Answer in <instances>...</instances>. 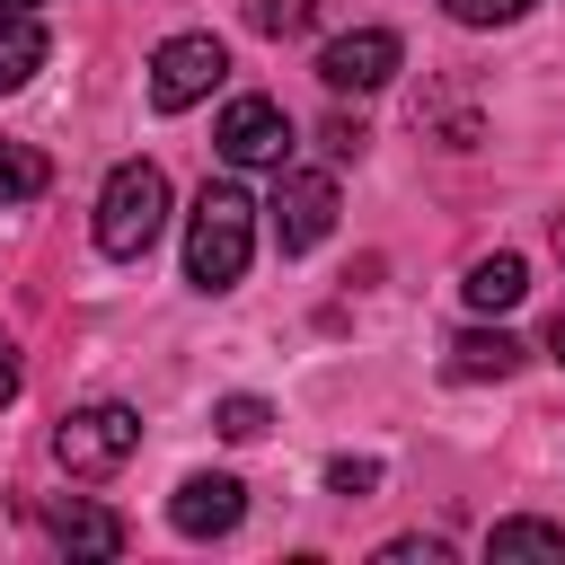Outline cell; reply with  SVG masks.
I'll return each mask as SVG.
<instances>
[{
	"instance_id": "6da1fadb",
	"label": "cell",
	"mask_w": 565,
	"mask_h": 565,
	"mask_svg": "<svg viewBox=\"0 0 565 565\" xmlns=\"http://www.w3.org/2000/svg\"><path fill=\"white\" fill-rule=\"evenodd\" d=\"M247 256H256V203H247V185L212 177L185 212V282L194 291H238Z\"/></svg>"
},
{
	"instance_id": "7a4b0ae2",
	"label": "cell",
	"mask_w": 565,
	"mask_h": 565,
	"mask_svg": "<svg viewBox=\"0 0 565 565\" xmlns=\"http://www.w3.org/2000/svg\"><path fill=\"white\" fill-rule=\"evenodd\" d=\"M168 230V177L150 159H115L97 185V247L106 256H150V238Z\"/></svg>"
},
{
	"instance_id": "3957f363",
	"label": "cell",
	"mask_w": 565,
	"mask_h": 565,
	"mask_svg": "<svg viewBox=\"0 0 565 565\" xmlns=\"http://www.w3.org/2000/svg\"><path fill=\"white\" fill-rule=\"evenodd\" d=\"M132 450H141V415H132V406H115V397L71 406V415L53 424V459H62V477H79V486L115 477Z\"/></svg>"
},
{
	"instance_id": "277c9868",
	"label": "cell",
	"mask_w": 565,
	"mask_h": 565,
	"mask_svg": "<svg viewBox=\"0 0 565 565\" xmlns=\"http://www.w3.org/2000/svg\"><path fill=\"white\" fill-rule=\"evenodd\" d=\"M221 79H230V53H221V35H168V44L150 53V106H159V115H185V106H203Z\"/></svg>"
},
{
	"instance_id": "5b68a950",
	"label": "cell",
	"mask_w": 565,
	"mask_h": 565,
	"mask_svg": "<svg viewBox=\"0 0 565 565\" xmlns=\"http://www.w3.org/2000/svg\"><path fill=\"white\" fill-rule=\"evenodd\" d=\"M282 185H274V247L282 256H309L327 230H335V177H318V168H274Z\"/></svg>"
},
{
	"instance_id": "8992f818",
	"label": "cell",
	"mask_w": 565,
	"mask_h": 565,
	"mask_svg": "<svg viewBox=\"0 0 565 565\" xmlns=\"http://www.w3.org/2000/svg\"><path fill=\"white\" fill-rule=\"evenodd\" d=\"M212 141H221L230 168H282V159H291V115H282L274 97H230Z\"/></svg>"
},
{
	"instance_id": "52a82bcc",
	"label": "cell",
	"mask_w": 565,
	"mask_h": 565,
	"mask_svg": "<svg viewBox=\"0 0 565 565\" xmlns=\"http://www.w3.org/2000/svg\"><path fill=\"white\" fill-rule=\"evenodd\" d=\"M397 62H406V44L388 35V26H353V35H335L327 53H318V79L327 88H380V79H397Z\"/></svg>"
},
{
	"instance_id": "ba28073f",
	"label": "cell",
	"mask_w": 565,
	"mask_h": 565,
	"mask_svg": "<svg viewBox=\"0 0 565 565\" xmlns=\"http://www.w3.org/2000/svg\"><path fill=\"white\" fill-rule=\"evenodd\" d=\"M168 521H177L185 539H230V530L247 521V486L221 477V468H203V477H185V486L168 494Z\"/></svg>"
},
{
	"instance_id": "9c48e42d",
	"label": "cell",
	"mask_w": 565,
	"mask_h": 565,
	"mask_svg": "<svg viewBox=\"0 0 565 565\" xmlns=\"http://www.w3.org/2000/svg\"><path fill=\"white\" fill-rule=\"evenodd\" d=\"M53 539H62L71 556H124V547H132L124 512H106V503H88V494H71V503L53 512Z\"/></svg>"
},
{
	"instance_id": "30bf717a",
	"label": "cell",
	"mask_w": 565,
	"mask_h": 565,
	"mask_svg": "<svg viewBox=\"0 0 565 565\" xmlns=\"http://www.w3.org/2000/svg\"><path fill=\"white\" fill-rule=\"evenodd\" d=\"M450 371H459V380H503V371H521V335H503V327H459V335H450Z\"/></svg>"
},
{
	"instance_id": "8fae6325",
	"label": "cell",
	"mask_w": 565,
	"mask_h": 565,
	"mask_svg": "<svg viewBox=\"0 0 565 565\" xmlns=\"http://www.w3.org/2000/svg\"><path fill=\"white\" fill-rule=\"evenodd\" d=\"M44 26H35V9H0V97L9 88H26L35 71H44Z\"/></svg>"
},
{
	"instance_id": "7c38bea8",
	"label": "cell",
	"mask_w": 565,
	"mask_h": 565,
	"mask_svg": "<svg viewBox=\"0 0 565 565\" xmlns=\"http://www.w3.org/2000/svg\"><path fill=\"white\" fill-rule=\"evenodd\" d=\"M459 291H468V309H486V318H494V309H512V300L530 291V265H521L512 247H503V256H477Z\"/></svg>"
},
{
	"instance_id": "4fadbf2b",
	"label": "cell",
	"mask_w": 565,
	"mask_h": 565,
	"mask_svg": "<svg viewBox=\"0 0 565 565\" xmlns=\"http://www.w3.org/2000/svg\"><path fill=\"white\" fill-rule=\"evenodd\" d=\"M53 185V159L35 141H0V203H35Z\"/></svg>"
},
{
	"instance_id": "5bb4252c",
	"label": "cell",
	"mask_w": 565,
	"mask_h": 565,
	"mask_svg": "<svg viewBox=\"0 0 565 565\" xmlns=\"http://www.w3.org/2000/svg\"><path fill=\"white\" fill-rule=\"evenodd\" d=\"M486 556H565V530L556 521H494Z\"/></svg>"
},
{
	"instance_id": "9a60e30c",
	"label": "cell",
	"mask_w": 565,
	"mask_h": 565,
	"mask_svg": "<svg viewBox=\"0 0 565 565\" xmlns=\"http://www.w3.org/2000/svg\"><path fill=\"white\" fill-rule=\"evenodd\" d=\"M265 424H274L265 397H221V406H212V433H221V441H265Z\"/></svg>"
},
{
	"instance_id": "2e32d148",
	"label": "cell",
	"mask_w": 565,
	"mask_h": 565,
	"mask_svg": "<svg viewBox=\"0 0 565 565\" xmlns=\"http://www.w3.org/2000/svg\"><path fill=\"white\" fill-rule=\"evenodd\" d=\"M318 18V0H247V26L256 35H300Z\"/></svg>"
},
{
	"instance_id": "e0dca14e",
	"label": "cell",
	"mask_w": 565,
	"mask_h": 565,
	"mask_svg": "<svg viewBox=\"0 0 565 565\" xmlns=\"http://www.w3.org/2000/svg\"><path fill=\"white\" fill-rule=\"evenodd\" d=\"M459 26H512V18H530V0H441Z\"/></svg>"
},
{
	"instance_id": "ac0fdd59",
	"label": "cell",
	"mask_w": 565,
	"mask_h": 565,
	"mask_svg": "<svg viewBox=\"0 0 565 565\" xmlns=\"http://www.w3.org/2000/svg\"><path fill=\"white\" fill-rule=\"evenodd\" d=\"M327 486H335V494H353V503H362V494H371V486H380V459H327Z\"/></svg>"
},
{
	"instance_id": "d6986e66",
	"label": "cell",
	"mask_w": 565,
	"mask_h": 565,
	"mask_svg": "<svg viewBox=\"0 0 565 565\" xmlns=\"http://www.w3.org/2000/svg\"><path fill=\"white\" fill-rule=\"evenodd\" d=\"M441 556H450L441 539H388L380 547V565H441Z\"/></svg>"
},
{
	"instance_id": "ffe728a7",
	"label": "cell",
	"mask_w": 565,
	"mask_h": 565,
	"mask_svg": "<svg viewBox=\"0 0 565 565\" xmlns=\"http://www.w3.org/2000/svg\"><path fill=\"white\" fill-rule=\"evenodd\" d=\"M318 141H327L335 159H362V141H371V132H362V115H335V124H327Z\"/></svg>"
},
{
	"instance_id": "44dd1931",
	"label": "cell",
	"mask_w": 565,
	"mask_h": 565,
	"mask_svg": "<svg viewBox=\"0 0 565 565\" xmlns=\"http://www.w3.org/2000/svg\"><path fill=\"white\" fill-rule=\"evenodd\" d=\"M18 388H26V362H18V344H9V335H0V406H9V397H18Z\"/></svg>"
},
{
	"instance_id": "7402d4cb",
	"label": "cell",
	"mask_w": 565,
	"mask_h": 565,
	"mask_svg": "<svg viewBox=\"0 0 565 565\" xmlns=\"http://www.w3.org/2000/svg\"><path fill=\"white\" fill-rule=\"evenodd\" d=\"M547 353H556V362H565V309H556V318H547Z\"/></svg>"
},
{
	"instance_id": "603a6c76",
	"label": "cell",
	"mask_w": 565,
	"mask_h": 565,
	"mask_svg": "<svg viewBox=\"0 0 565 565\" xmlns=\"http://www.w3.org/2000/svg\"><path fill=\"white\" fill-rule=\"evenodd\" d=\"M556 256H565V212H556Z\"/></svg>"
},
{
	"instance_id": "cb8c5ba5",
	"label": "cell",
	"mask_w": 565,
	"mask_h": 565,
	"mask_svg": "<svg viewBox=\"0 0 565 565\" xmlns=\"http://www.w3.org/2000/svg\"><path fill=\"white\" fill-rule=\"evenodd\" d=\"M0 9H35V0H0Z\"/></svg>"
}]
</instances>
